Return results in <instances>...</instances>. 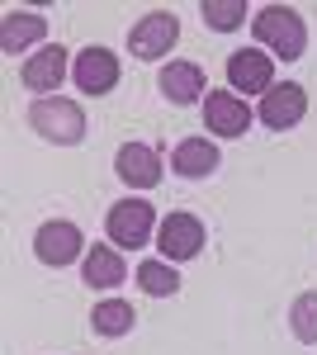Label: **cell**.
<instances>
[{
  "label": "cell",
  "mask_w": 317,
  "mask_h": 355,
  "mask_svg": "<svg viewBox=\"0 0 317 355\" xmlns=\"http://www.w3.org/2000/svg\"><path fill=\"white\" fill-rule=\"evenodd\" d=\"M251 33H256L261 48H270V57L298 62V57L308 53V24H303V15L289 10V5H265V10H256Z\"/></svg>",
  "instance_id": "cell-1"
},
{
  "label": "cell",
  "mask_w": 317,
  "mask_h": 355,
  "mask_svg": "<svg viewBox=\"0 0 317 355\" xmlns=\"http://www.w3.org/2000/svg\"><path fill=\"white\" fill-rule=\"evenodd\" d=\"M28 128L43 137V142L76 147L80 137H85V110H80L76 100L48 95V100H33V105H28Z\"/></svg>",
  "instance_id": "cell-2"
},
{
  "label": "cell",
  "mask_w": 317,
  "mask_h": 355,
  "mask_svg": "<svg viewBox=\"0 0 317 355\" xmlns=\"http://www.w3.org/2000/svg\"><path fill=\"white\" fill-rule=\"evenodd\" d=\"M152 227H157V209H152L147 199H123V204L109 209V218H105V232L119 251L147 246L152 242Z\"/></svg>",
  "instance_id": "cell-3"
},
{
  "label": "cell",
  "mask_w": 317,
  "mask_h": 355,
  "mask_svg": "<svg viewBox=\"0 0 317 355\" xmlns=\"http://www.w3.org/2000/svg\"><path fill=\"white\" fill-rule=\"evenodd\" d=\"M175 38H180V19L171 15V10H152V15H142L128 33V53L142 57V62H157L175 48Z\"/></svg>",
  "instance_id": "cell-4"
},
{
  "label": "cell",
  "mask_w": 317,
  "mask_h": 355,
  "mask_svg": "<svg viewBox=\"0 0 317 355\" xmlns=\"http://www.w3.org/2000/svg\"><path fill=\"white\" fill-rule=\"evenodd\" d=\"M80 251H85L80 227H76V223H67V218H53V223H43V227L33 232V256H38L43 266H53V270L71 266Z\"/></svg>",
  "instance_id": "cell-5"
},
{
  "label": "cell",
  "mask_w": 317,
  "mask_h": 355,
  "mask_svg": "<svg viewBox=\"0 0 317 355\" xmlns=\"http://www.w3.org/2000/svg\"><path fill=\"white\" fill-rule=\"evenodd\" d=\"M204 128L213 137H241L251 128V105L241 100L237 90H209V100H204Z\"/></svg>",
  "instance_id": "cell-6"
},
{
  "label": "cell",
  "mask_w": 317,
  "mask_h": 355,
  "mask_svg": "<svg viewBox=\"0 0 317 355\" xmlns=\"http://www.w3.org/2000/svg\"><path fill=\"white\" fill-rule=\"evenodd\" d=\"M228 85L246 90V95H270L275 90V57L256 53V48H241L228 57Z\"/></svg>",
  "instance_id": "cell-7"
},
{
  "label": "cell",
  "mask_w": 317,
  "mask_h": 355,
  "mask_svg": "<svg viewBox=\"0 0 317 355\" xmlns=\"http://www.w3.org/2000/svg\"><path fill=\"white\" fill-rule=\"evenodd\" d=\"M303 114H308V90H303L298 81H284V85H275L270 95H261V123L275 128V133L298 128Z\"/></svg>",
  "instance_id": "cell-8"
},
{
  "label": "cell",
  "mask_w": 317,
  "mask_h": 355,
  "mask_svg": "<svg viewBox=\"0 0 317 355\" xmlns=\"http://www.w3.org/2000/svg\"><path fill=\"white\" fill-rule=\"evenodd\" d=\"M157 246H161V256H166L171 266H175V261H194V256L204 251V223L194 218V214H171L157 232Z\"/></svg>",
  "instance_id": "cell-9"
},
{
  "label": "cell",
  "mask_w": 317,
  "mask_h": 355,
  "mask_svg": "<svg viewBox=\"0 0 317 355\" xmlns=\"http://www.w3.org/2000/svg\"><path fill=\"white\" fill-rule=\"evenodd\" d=\"M71 81H76V90H85V95H109V90L119 85V57L109 53V48H85V53H76V62H71Z\"/></svg>",
  "instance_id": "cell-10"
},
{
  "label": "cell",
  "mask_w": 317,
  "mask_h": 355,
  "mask_svg": "<svg viewBox=\"0 0 317 355\" xmlns=\"http://www.w3.org/2000/svg\"><path fill=\"white\" fill-rule=\"evenodd\" d=\"M114 171H119V180H123L128 190H157V185H161V157L147 147V142H128V147H119Z\"/></svg>",
  "instance_id": "cell-11"
},
{
  "label": "cell",
  "mask_w": 317,
  "mask_h": 355,
  "mask_svg": "<svg viewBox=\"0 0 317 355\" xmlns=\"http://www.w3.org/2000/svg\"><path fill=\"white\" fill-rule=\"evenodd\" d=\"M62 76H67V48H62V43H48L43 53H33L24 67H19V81H24L28 90H38V100H48V90H57Z\"/></svg>",
  "instance_id": "cell-12"
},
{
  "label": "cell",
  "mask_w": 317,
  "mask_h": 355,
  "mask_svg": "<svg viewBox=\"0 0 317 355\" xmlns=\"http://www.w3.org/2000/svg\"><path fill=\"white\" fill-rule=\"evenodd\" d=\"M43 38H48V19L33 15V10H10L0 19V53L5 57H19L24 48L43 43Z\"/></svg>",
  "instance_id": "cell-13"
},
{
  "label": "cell",
  "mask_w": 317,
  "mask_h": 355,
  "mask_svg": "<svg viewBox=\"0 0 317 355\" xmlns=\"http://www.w3.org/2000/svg\"><path fill=\"white\" fill-rule=\"evenodd\" d=\"M218 166H223V157H218V147H213L209 137H185V142L171 152V171L185 175V180H204Z\"/></svg>",
  "instance_id": "cell-14"
},
{
  "label": "cell",
  "mask_w": 317,
  "mask_h": 355,
  "mask_svg": "<svg viewBox=\"0 0 317 355\" xmlns=\"http://www.w3.org/2000/svg\"><path fill=\"white\" fill-rule=\"evenodd\" d=\"M161 95L171 100V105H199L204 100V71L194 67V62H171V67H161Z\"/></svg>",
  "instance_id": "cell-15"
},
{
  "label": "cell",
  "mask_w": 317,
  "mask_h": 355,
  "mask_svg": "<svg viewBox=\"0 0 317 355\" xmlns=\"http://www.w3.org/2000/svg\"><path fill=\"white\" fill-rule=\"evenodd\" d=\"M123 279H128V266H123L119 246L95 242L85 251V284H90V289H119Z\"/></svg>",
  "instance_id": "cell-16"
},
{
  "label": "cell",
  "mask_w": 317,
  "mask_h": 355,
  "mask_svg": "<svg viewBox=\"0 0 317 355\" xmlns=\"http://www.w3.org/2000/svg\"><path fill=\"white\" fill-rule=\"evenodd\" d=\"M132 322H137V313H132V303L123 299H105V303H95V313H90V327H95V336H128Z\"/></svg>",
  "instance_id": "cell-17"
},
{
  "label": "cell",
  "mask_w": 317,
  "mask_h": 355,
  "mask_svg": "<svg viewBox=\"0 0 317 355\" xmlns=\"http://www.w3.org/2000/svg\"><path fill=\"white\" fill-rule=\"evenodd\" d=\"M137 289L152 294V299H171V294H180V275H175L171 261H142L137 266Z\"/></svg>",
  "instance_id": "cell-18"
},
{
  "label": "cell",
  "mask_w": 317,
  "mask_h": 355,
  "mask_svg": "<svg viewBox=\"0 0 317 355\" xmlns=\"http://www.w3.org/2000/svg\"><path fill=\"white\" fill-rule=\"evenodd\" d=\"M199 15H204V24H209V28L232 33V28L246 24V0H204V5H199Z\"/></svg>",
  "instance_id": "cell-19"
},
{
  "label": "cell",
  "mask_w": 317,
  "mask_h": 355,
  "mask_svg": "<svg viewBox=\"0 0 317 355\" xmlns=\"http://www.w3.org/2000/svg\"><path fill=\"white\" fill-rule=\"evenodd\" d=\"M289 331L303 341V346H317V289L298 294L289 308Z\"/></svg>",
  "instance_id": "cell-20"
}]
</instances>
